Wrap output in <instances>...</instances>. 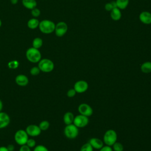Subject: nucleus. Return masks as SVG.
Segmentation results:
<instances>
[{
    "label": "nucleus",
    "mask_w": 151,
    "mask_h": 151,
    "mask_svg": "<svg viewBox=\"0 0 151 151\" xmlns=\"http://www.w3.org/2000/svg\"><path fill=\"white\" fill-rule=\"evenodd\" d=\"M31 14L32 16L34 18H37V17H38L40 15L41 11H40V9L35 7V8H34L32 9L31 10Z\"/></svg>",
    "instance_id": "c85d7f7f"
},
{
    "label": "nucleus",
    "mask_w": 151,
    "mask_h": 151,
    "mask_svg": "<svg viewBox=\"0 0 151 151\" xmlns=\"http://www.w3.org/2000/svg\"><path fill=\"white\" fill-rule=\"evenodd\" d=\"M33 151H49L48 148L42 145H38L34 147Z\"/></svg>",
    "instance_id": "c756f323"
},
{
    "label": "nucleus",
    "mask_w": 151,
    "mask_h": 151,
    "mask_svg": "<svg viewBox=\"0 0 151 151\" xmlns=\"http://www.w3.org/2000/svg\"><path fill=\"white\" fill-rule=\"evenodd\" d=\"M88 143L91 145L93 149H100L103 146L104 142L100 139L99 138L97 137H93L91 138L88 142Z\"/></svg>",
    "instance_id": "2eb2a0df"
},
{
    "label": "nucleus",
    "mask_w": 151,
    "mask_h": 151,
    "mask_svg": "<svg viewBox=\"0 0 151 151\" xmlns=\"http://www.w3.org/2000/svg\"><path fill=\"white\" fill-rule=\"evenodd\" d=\"M26 145L30 148L34 147L36 146V141L34 139H32V138L29 139L28 138V139L26 143Z\"/></svg>",
    "instance_id": "7c9ffc66"
},
{
    "label": "nucleus",
    "mask_w": 151,
    "mask_h": 151,
    "mask_svg": "<svg viewBox=\"0 0 151 151\" xmlns=\"http://www.w3.org/2000/svg\"><path fill=\"white\" fill-rule=\"evenodd\" d=\"M8 151H14L15 149V146L12 144H9L6 146Z\"/></svg>",
    "instance_id": "f704fd0d"
},
{
    "label": "nucleus",
    "mask_w": 151,
    "mask_h": 151,
    "mask_svg": "<svg viewBox=\"0 0 151 151\" xmlns=\"http://www.w3.org/2000/svg\"><path fill=\"white\" fill-rule=\"evenodd\" d=\"M113 150L114 151H123L124 149L123 145L120 142H115L113 145Z\"/></svg>",
    "instance_id": "a878e982"
},
{
    "label": "nucleus",
    "mask_w": 151,
    "mask_h": 151,
    "mask_svg": "<svg viewBox=\"0 0 151 151\" xmlns=\"http://www.w3.org/2000/svg\"><path fill=\"white\" fill-rule=\"evenodd\" d=\"M80 151H93V148L88 142L84 144L80 148Z\"/></svg>",
    "instance_id": "bb28decb"
},
{
    "label": "nucleus",
    "mask_w": 151,
    "mask_h": 151,
    "mask_svg": "<svg viewBox=\"0 0 151 151\" xmlns=\"http://www.w3.org/2000/svg\"><path fill=\"white\" fill-rule=\"evenodd\" d=\"M88 88V84L84 80H78L74 85V89L77 93H83L86 92Z\"/></svg>",
    "instance_id": "9b49d317"
},
{
    "label": "nucleus",
    "mask_w": 151,
    "mask_h": 151,
    "mask_svg": "<svg viewBox=\"0 0 151 151\" xmlns=\"http://www.w3.org/2000/svg\"><path fill=\"white\" fill-rule=\"evenodd\" d=\"M117 134L115 130L113 129L107 130L103 136V142L108 146H112V145L117 142Z\"/></svg>",
    "instance_id": "20e7f679"
},
{
    "label": "nucleus",
    "mask_w": 151,
    "mask_h": 151,
    "mask_svg": "<svg viewBox=\"0 0 151 151\" xmlns=\"http://www.w3.org/2000/svg\"><path fill=\"white\" fill-rule=\"evenodd\" d=\"M19 151H31V148L29 147L27 145L21 146Z\"/></svg>",
    "instance_id": "72a5a7b5"
},
{
    "label": "nucleus",
    "mask_w": 151,
    "mask_h": 151,
    "mask_svg": "<svg viewBox=\"0 0 151 151\" xmlns=\"http://www.w3.org/2000/svg\"><path fill=\"white\" fill-rule=\"evenodd\" d=\"M140 70L143 73L148 74L151 73V61H146L142 64Z\"/></svg>",
    "instance_id": "aec40b11"
},
{
    "label": "nucleus",
    "mask_w": 151,
    "mask_h": 151,
    "mask_svg": "<svg viewBox=\"0 0 151 151\" xmlns=\"http://www.w3.org/2000/svg\"><path fill=\"white\" fill-rule=\"evenodd\" d=\"M38 63V67L40 71L44 73L51 72L54 68L53 61L48 58H41Z\"/></svg>",
    "instance_id": "7ed1b4c3"
},
{
    "label": "nucleus",
    "mask_w": 151,
    "mask_h": 151,
    "mask_svg": "<svg viewBox=\"0 0 151 151\" xmlns=\"http://www.w3.org/2000/svg\"><path fill=\"white\" fill-rule=\"evenodd\" d=\"M110 17L115 21H119L122 18V12L120 9L116 7L110 11Z\"/></svg>",
    "instance_id": "dca6fc26"
},
{
    "label": "nucleus",
    "mask_w": 151,
    "mask_h": 151,
    "mask_svg": "<svg viewBox=\"0 0 151 151\" xmlns=\"http://www.w3.org/2000/svg\"><path fill=\"white\" fill-rule=\"evenodd\" d=\"M55 24L49 19H43L40 22L38 28L40 31L45 34H50L54 32Z\"/></svg>",
    "instance_id": "f03ea898"
},
{
    "label": "nucleus",
    "mask_w": 151,
    "mask_h": 151,
    "mask_svg": "<svg viewBox=\"0 0 151 151\" xmlns=\"http://www.w3.org/2000/svg\"><path fill=\"white\" fill-rule=\"evenodd\" d=\"M78 128L73 123L66 125L64 129V135L70 139H75L78 136Z\"/></svg>",
    "instance_id": "423d86ee"
},
{
    "label": "nucleus",
    "mask_w": 151,
    "mask_h": 151,
    "mask_svg": "<svg viewBox=\"0 0 151 151\" xmlns=\"http://www.w3.org/2000/svg\"><path fill=\"white\" fill-rule=\"evenodd\" d=\"M43 44V40L40 37H35L32 42V47L39 49L40 48Z\"/></svg>",
    "instance_id": "4be33fe9"
},
{
    "label": "nucleus",
    "mask_w": 151,
    "mask_h": 151,
    "mask_svg": "<svg viewBox=\"0 0 151 151\" xmlns=\"http://www.w3.org/2000/svg\"><path fill=\"white\" fill-rule=\"evenodd\" d=\"M68 30V25L66 22L64 21L58 22L55 24L54 32L55 35L58 37H61L64 36Z\"/></svg>",
    "instance_id": "0eeeda50"
},
{
    "label": "nucleus",
    "mask_w": 151,
    "mask_h": 151,
    "mask_svg": "<svg viewBox=\"0 0 151 151\" xmlns=\"http://www.w3.org/2000/svg\"><path fill=\"white\" fill-rule=\"evenodd\" d=\"M76 93H77L76 91L74 88H71V89H70L67 91V97H68L70 98H71V97H74L76 94Z\"/></svg>",
    "instance_id": "2f4dec72"
},
{
    "label": "nucleus",
    "mask_w": 151,
    "mask_h": 151,
    "mask_svg": "<svg viewBox=\"0 0 151 151\" xmlns=\"http://www.w3.org/2000/svg\"><path fill=\"white\" fill-rule=\"evenodd\" d=\"M8 67L10 69H12V70H14V69H17L18 67H19V63L18 61L16 60H12V61H10L8 63Z\"/></svg>",
    "instance_id": "b1692460"
},
{
    "label": "nucleus",
    "mask_w": 151,
    "mask_h": 151,
    "mask_svg": "<svg viewBox=\"0 0 151 151\" xmlns=\"http://www.w3.org/2000/svg\"><path fill=\"white\" fill-rule=\"evenodd\" d=\"M78 111L80 114L90 117L93 114V110L92 107L87 103H81L78 107Z\"/></svg>",
    "instance_id": "9d476101"
},
{
    "label": "nucleus",
    "mask_w": 151,
    "mask_h": 151,
    "mask_svg": "<svg viewBox=\"0 0 151 151\" xmlns=\"http://www.w3.org/2000/svg\"><path fill=\"white\" fill-rule=\"evenodd\" d=\"M116 7L117 6H116V4L115 1H111L110 2H108L106 4L104 5V9L107 11H110V12Z\"/></svg>",
    "instance_id": "393cba45"
},
{
    "label": "nucleus",
    "mask_w": 151,
    "mask_h": 151,
    "mask_svg": "<svg viewBox=\"0 0 151 151\" xmlns=\"http://www.w3.org/2000/svg\"><path fill=\"white\" fill-rule=\"evenodd\" d=\"M115 2L117 8L121 10L127 8L129 3V0H116Z\"/></svg>",
    "instance_id": "412c9836"
},
{
    "label": "nucleus",
    "mask_w": 151,
    "mask_h": 151,
    "mask_svg": "<svg viewBox=\"0 0 151 151\" xmlns=\"http://www.w3.org/2000/svg\"><path fill=\"white\" fill-rule=\"evenodd\" d=\"M40 21L36 18H32L29 19L27 22V26L31 29H35L38 27Z\"/></svg>",
    "instance_id": "6ab92c4d"
},
{
    "label": "nucleus",
    "mask_w": 151,
    "mask_h": 151,
    "mask_svg": "<svg viewBox=\"0 0 151 151\" xmlns=\"http://www.w3.org/2000/svg\"><path fill=\"white\" fill-rule=\"evenodd\" d=\"M10 123V117L5 112L0 111V129L5 128Z\"/></svg>",
    "instance_id": "f8f14e48"
},
{
    "label": "nucleus",
    "mask_w": 151,
    "mask_h": 151,
    "mask_svg": "<svg viewBox=\"0 0 151 151\" xmlns=\"http://www.w3.org/2000/svg\"><path fill=\"white\" fill-rule=\"evenodd\" d=\"M50 123L47 120H42L41 121L40 124H38V126L41 131H46L50 127Z\"/></svg>",
    "instance_id": "5701e85b"
},
{
    "label": "nucleus",
    "mask_w": 151,
    "mask_h": 151,
    "mask_svg": "<svg viewBox=\"0 0 151 151\" xmlns=\"http://www.w3.org/2000/svg\"><path fill=\"white\" fill-rule=\"evenodd\" d=\"M28 135L26 131L23 129L18 130L14 134V140L17 144L19 146L26 145L28 139Z\"/></svg>",
    "instance_id": "39448f33"
},
{
    "label": "nucleus",
    "mask_w": 151,
    "mask_h": 151,
    "mask_svg": "<svg viewBox=\"0 0 151 151\" xmlns=\"http://www.w3.org/2000/svg\"><path fill=\"white\" fill-rule=\"evenodd\" d=\"M40 68H38V66H34V67H32L30 70H29V73L31 74V76H37L40 73Z\"/></svg>",
    "instance_id": "cd10ccee"
},
{
    "label": "nucleus",
    "mask_w": 151,
    "mask_h": 151,
    "mask_svg": "<svg viewBox=\"0 0 151 151\" xmlns=\"http://www.w3.org/2000/svg\"><path fill=\"white\" fill-rule=\"evenodd\" d=\"M16 84L21 87L26 86L29 83V79L28 77L24 74H18L15 78Z\"/></svg>",
    "instance_id": "4468645a"
},
{
    "label": "nucleus",
    "mask_w": 151,
    "mask_h": 151,
    "mask_svg": "<svg viewBox=\"0 0 151 151\" xmlns=\"http://www.w3.org/2000/svg\"><path fill=\"white\" fill-rule=\"evenodd\" d=\"M22 5L27 9H32L37 5L36 0H22Z\"/></svg>",
    "instance_id": "a211bd4d"
},
{
    "label": "nucleus",
    "mask_w": 151,
    "mask_h": 151,
    "mask_svg": "<svg viewBox=\"0 0 151 151\" xmlns=\"http://www.w3.org/2000/svg\"><path fill=\"white\" fill-rule=\"evenodd\" d=\"M88 117L80 114L74 117L73 124L78 128H82L86 127L88 124Z\"/></svg>",
    "instance_id": "6e6552de"
},
{
    "label": "nucleus",
    "mask_w": 151,
    "mask_h": 151,
    "mask_svg": "<svg viewBox=\"0 0 151 151\" xmlns=\"http://www.w3.org/2000/svg\"><path fill=\"white\" fill-rule=\"evenodd\" d=\"M10 1L12 5H16L18 2V0H10Z\"/></svg>",
    "instance_id": "e433bc0d"
},
{
    "label": "nucleus",
    "mask_w": 151,
    "mask_h": 151,
    "mask_svg": "<svg viewBox=\"0 0 151 151\" xmlns=\"http://www.w3.org/2000/svg\"><path fill=\"white\" fill-rule=\"evenodd\" d=\"M0 151H8L6 146H0Z\"/></svg>",
    "instance_id": "c9c22d12"
},
{
    "label": "nucleus",
    "mask_w": 151,
    "mask_h": 151,
    "mask_svg": "<svg viewBox=\"0 0 151 151\" xmlns=\"http://www.w3.org/2000/svg\"><path fill=\"white\" fill-rule=\"evenodd\" d=\"M2 109H3V103L2 100L0 99V111L2 110Z\"/></svg>",
    "instance_id": "4c0bfd02"
},
{
    "label": "nucleus",
    "mask_w": 151,
    "mask_h": 151,
    "mask_svg": "<svg viewBox=\"0 0 151 151\" xmlns=\"http://www.w3.org/2000/svg\"><path fill=\"white\" fill-rule=\"evenodd\" d=\"M141 22L145 25L151 24V13L149 11H142L139 17Z\"/></svg>",
    "instance_id": "ddd939ff"
},
{
    "label": "nucleus",
    "mask_w": 151,
    "mask_h": 151,
    "mask_svg": "<svg viewBox=\"0 0 151 151\" xmlns=\"http://www.w3.org/2000/svg\"><path fill=\"white\" fill-rule=\"evenodd\" d=\"M25 130L26 131L28 135L31 137L38 136L42 132L40 129L38 125L34 124H31L27 126Z\"/></svg>",
    "instance_id": "1a4fd4ad"
},
{
    "label": "nucleus",
    "mask_w": 151,
    "mask_h": 151,
    "mask_svg": "<svg viewBox=\"0 0 151 151\" xmlns=\"http://www.w3.org/2000/svg\"><path fill=\"white\" fill-rule=\"evenodd\" d=\"M74 115L72 112L70 111H68L66 112L63 116V121L64 123L66 124H73V122H74Z\"/></svg>",
    "instance_id": "f3484780"
},
{
    "label": "nucleus",
    "mask_w": 151,
    "mask_h": 151,
    "mask_svg": "<svg viewBox=\"0 0 151 151\" xmlns=\"http://www.w3.org/2000/svg\"><path fill=\"white\" fill-rule=\"evenodd\" d=\"M99 151H113V150L111 146L106 145V146H103L100 149H99Z\"/></svg>",
    "instance_id": "473e14b6"
},
{
    "label": "nucleus",
    "mask_w": 151,
    "mask_h": 151,
    "mask_svg": "<svg viewBox=\"0 0 151 151\" xmlns=\"http://www.w3.org/2000/svg\"><path fill=\"white\" fill-rule=\"evenodd\" d=\"M25 56L27 60L32 63H38L41 59V54L39 49L32 47L27 50Z\"/></svg>",
    "instance_id": "f257e3e1"
},
{
    "label": "nucleus",
    "mask_w": 151,
    "mask_h": 151,
    "mask_svg": "<svg viewBox=\"0 0 151 151\" xmlns=\"http://www.w3.org/2000/svg\"><path fill=\"white\" fill-rule=\"evenodd\" d=\"M2 26V21H1V19H0V27Z\"/></svg>",
    "instance_id": "58836bf2"
}]
</instances>
